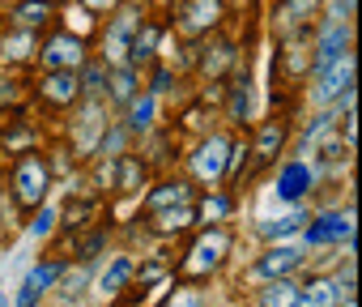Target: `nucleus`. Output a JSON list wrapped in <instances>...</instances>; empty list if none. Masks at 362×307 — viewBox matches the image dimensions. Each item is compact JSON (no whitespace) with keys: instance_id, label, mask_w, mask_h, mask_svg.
I'll return each instance as SVG.
<instances>
[{"instance_id":"30","label":"nucleus","mask_w":362,"mask_h":307,"mask_svg":"<svg viewBox=\"0 0 362 307\" xmlns=\"http://www.w3.org/2000/svg\"><path fill=\"white\" fill-rule=\"evenodd\" d=\"M201 214H205V218H226V214H230V201H226V197H209V201L201 205Z\"/></svg>"},{"instance_id":"23","label":"nucleus","mask_w":362,"mask_h":307,"mask_svg":"<svg viewBox=\"0 0 362 307\" xmlns=\"http://www.w3.org/2000/svg\"><path fill=\"white\" fill-rule=\"evenodd\" d=\"M188 222H192V205H179L175 214H158L153 226H158V231H184Z\"/></svg>"},{"instance_id":"33","label":"nucleus","mask_w":362,"mask_h":307,"mask_svg":"<svg viewBox=\"0 0 362 307\" xmlns=\"http://www.w3.org/2000/svg\"><path fill=\"white\" fill-rule=\"evenodd\" d=\"M290 9H294V13H298V18H307V13H311V9H315V0H290Z\"/></svg>"},{"instance_id":"13","label":"nucleus","mask_w":362,"mask_h":307,"mask_svg":"<svg viewBox=\"0 0 362 307\" xmlns=\"http://www.w3.org/2000/svg\"><path fill=\"white\" fill-rule=\"evenodd\" d=\"M311 180H315V175H311L307 163H286L281 175H277V192H281L286 201H298V197L311 188Z\"/></svg>"},{"instance_id":"2","label":"nucleus","mask_w":362,"mask_h":307,"mask_svg":"<svg viewBox=\"0 0 362 307\" xmlns=\"http://www.w3.org/2000/svg\"><path fill=\"white\" fill-rule=\"evenodd\" d=\"M13 188H18V201L26 209L43 205V197H47V163L43 158H22L18 175H13Z\"/></svg>"},{"instance_id":"18","label":"nucleus","mask_w":362,"mask_h":307,"mask_svg":"<svg viewBox=\"0 0 362 307\" xmlns=\"http://www.w3.org/2000/svg\"><path fill=\"white\" fill-rule=\"evenodd\" d=\"M294 299H298V286H290L286 277H277L260 290V307H294Z\"/></svg>"},{"instance_id":"8","label":"nucleus","mask_w":362,"mask_h":307,"mask_svg":"<svg viewBox=\"0 0 362 307\" xmlns=\"http://www.w3.org/2000/svg\"><path fill=\"white\" fill-rule=\"evenodd\" d=\"M298 265H303V248H294V243H277V248H269V252L260 256L256 277L277 282V277H286V273H290V269H298Z\"/></svg>"},{"instance_id":"28","label":"nucleus","mask_w":362,"mask_h":307,"mask_svg":"<svg viewBox=\"0 0 362 307\" xmlns=\"http://www.w3.org/2000/svg\"><path fill=\"white\" fill-rule=\"evenodd\" d=\"M103 81H107V64H90V69H86V77H81V86H86L90 94H103V90H107Z\"/></svg>"},{"instance_id":"15","label":"nucleus","mask_w":362,"mask_h":307,"mask_svg":"<svg viewBox=\"0 0 362 307\" xmlns=\"http://www.w3.org/2000/svg\"><path fill=\"white\" fill-rule=\"evenodd\" d=\"M128 277H132V260H128V256H115V260L98 273V294H119V290L128 286Z\"/></svg>"},{"instance_id":"17","label":"nucleus","mask_w":362,"mask_h":307,"mask_svg":"<svg viewBox=\"0 0 362 307\" xmlns=\"http://www.w3.org/2000/svg\"><path fill=\"white\" fill-rule=\"evenodd\" d=\"M13 22H18V30H43V22H47V5L43 0H22V5L13 9Z\"/></svg>"},{"instance_id":"12","label":"nucleus","mask_w":362,"mask_h":307,"mask_svg":"<svg viewBox=\"0 0 362 307\" xmlns=\"http://www.w3.org/2000/svg\"><path fill=\"white\" fill-rule=\"evenodd\" d=\"M341 294H345V286H341V282H332V277H315L307 290H298L294 307H332Z\"/></svg>"},{"instance_id":"34","label":"nucleus","mask_w":362,"mask_h":307,"mask_svg":"<svg viewBox=\"0 0 362 307\" xmlns=\"http://www.w3.org/2000/svg\"><path fill=\"white\" fill-rule=\"evenodd\" d=\"M166 81H170V73H166V69H158V73H153V94H162V90H166Z\"/></svg>"},{"instance_id":"24","label":"nucleus","mask_w":362,"mask_h":307,"mask_svg":"<svg viewBox=\"0 0 362 307\" xmlns=\"http://www.w3.org/2000/svg\"><path fill=\"white\" fill-rule=\"evenodd\" d=\"M277 149H281V124H269V128L260 132V145H256V154H260V158H273Z\"/></svg>"},{"instance_id":"9","label":"nucleus","mask_w":362,"mask_h":307,"mask_svg":"<svg viewBox=\"0 0 362 307\" xmlns=\"http://www.w3.org/2000/svg\"><path fill=\"white\" fill-rule=\"evenodd\" d=\"M43 98L56 103V107L77 103V98H81V77H77L73 69H56V73H47V81H43Z\"/></svg>"},{"instance_id":"37","label":"nucleus","mask_w":362,"mask_h":307,"mask_svg":"<svg viewBox=\"0 0 362 307\" xmlns=\"http://www.w3.org/2000/svg\"><path fill=\"white\" fill-rule=\"evenodd\" d=\"M43 5H52V0H43Z\"/></svg>"},{"instance_id":"32","label":"nucleus","mask_w":362,"mask_h":307,"mask_svg":"<svg viewBox=\"0 0 362 307\" xmlns=\"http://www.w3.org/2000/svg\"><path fill=\"white\" fill-rule=\"evenodd\" d=\"M81 282H86V269H81V273H69V277H64V294H77Z\"/></svg>"},{"instance_id":"10","label":"nucleus","mask_w":362,"mask_h":307,"mask_svg":"<svg viewBox=\"0 0 362 307\" xmlns=\"http://www.w3.org/2000/svg\"><path fill=\"white\" fill-rule=\"evenodd\" d=\"M56 277H60V265H56V260H47V265L30 269V273H26V282H22V294L13 299V307H35V303L43 299V290H47Z\"/></svg>"},{"instance_id":"1","label":"nucleus","mask_w":362,"mask_h":307,"mask_svg":"<svg viewBox=\"0 0 362 307\" xmlns=\"http://www.w3.org/2000/svg\"><path fill=\"white\" fill-rule=\"evenodd\" d=\"M39 60L47 64V73H56V69H73L77 73L86 64V43L77 35H52L43 43V52H39Z\"/></svg>"},{"instance_id":"21","label":"nucleus","mask_w":362,"mask_h":307,"mask_svg":"<svg viewBox=\"0 0 362 307\" xmlns=\"http://www.w3.org/2000/svg\"><path fill=\"white\" fill-rule=\"evenodd\" d=\"M247 107H252V86H247V73H239L235 94H230V120L243 124V120H247Z\"/></svg>"},{"instance_id":"36","label":"nucleus","mask_w":362,"mask_h":307,"mask_svg":"<svg viewBox=\"0 0 362 307\" xmlns=\"http://www.w3.org/2000/svg\"><path fill=\"white\" fill-rule=\"evenodd\" d=\"M345 307H354V299H345Z\"/></svg>"},{"instance_id":"7","label":"nucleus","mask_w":362,"mask_h":307,"mask_svg":"<svg viewBox=\"0 0 362 307\" xmlns=\"http://www.w3.org/2000/svg\"><path fill=\"white\" fill-rule=\"evenodd\" d=\"M349 235H354V214H320L307 226V243H337V239L349 243Z\"/></svg>"},{"instance_id":"29","label":"nucleus","mask_w":362,"mask_h":307,"mask_svg":"<svg viewBox=\"0 0 362 307\" xmlns=\"http://www.w3.org/2000/svg\"><path fill=\"white\" fill-rule=\"evenodd\" d=\"M52 226H56V209H39V218L30 222V235L43 239V235H52Z\"/></svg>"},{"instance_id":"35","label":"nucleus","mask_w":362,"mask_h":307,"mask_svg":"<svg viewBox=\"0 0 362 307\" xmlns=\"http://www.w3.org/2000/svg\"><path fill=\"white\" fill-rule=\"evenodd\" d=\"M0 307H13V303H9V294H5V290H0Z\"/></svg>"},{"instance_id":"31","label":"nucleus","mask_w":362,"mask_h":307,"mask_svg":"<svg viewBox=\"0 0 362 307\" xmlns=\"http://www.w3.org/2000/svg\"><path fill=\"white\" fill-rule=\"evenodd\" d=\"M81 5H86V9H94V13H107V9H115V5H119V0H81Z\"/></svg>"},{"instance_id":"3","label":"nucleus","mask_w":362,"mask_h":307,"mask_svg":"<svg viewBox=\"0 0 362 307\" xmlns=\"http://www.w3.org/2000/svg\"><path fill=\"white\" fill-rule=\"evenodd\" d=\"M345 90H354V52L349 56H341L337 64H328L324 73H315V103H332V98H341Z\"/></svg>"},{"instance_id":"22","label":"nucleus","mask_w":362,"mask_h":307,"mask_svg":"<svg viewBox=\"0 0 362 307\" xmlns=\"http://www.w3.org/2000/svg\"><path fill=\"white\" fill-rule=\"evenodd\" d=\"M153 43H158V30L153 26H145V30H136V39H132V64H145L149 56H153Z\"/></svg>"},{"instance_id":"5","label":"nucleus","mask_w":362,"mask_h":307,"mask_svg":"<svg viewBox=\"0 0 362 307\" xmlns=\"http://www.w3.org/2000/svg\"><path fill=\"white\" fill-rule=\"evenodd\" d=\"M226 154H230V141H226V137H209V141L192 154V171H197V180H205V184L222 180V175H226Z\"/></svg>"},{"instance_id":"19","label":"nucleus","mask_w":362,"mask_h":307,"mask_svg":"<svg viewBox=\"0 0 362 307\" xmlns=\"http://www.w3.org/2000/svg\"><path fill=\"white\" fill-rule=\"evenodd\" d=\"M111 98H115V103L136 98V64H119V73H115V81H111Z\"/></svg>"},{"instance_id":"6","label":"nucleus","mask_w":362,"mask_h":307,"mask_svg":"<svg viewBox=\"0 0 362 307\" xmlns=\"http://www.w3.org/2000/svg\"><path fill=\"white\" fill-rule=\"evenodd\" d=\"M349 47H354L349 22H332V26L320 35V47H315V60H311V69H315V73H324L328 64H337L341 56H349Z\"/></svg>"},{"instance_id":"16","label":"nucleus","mask_w":362,"mask_h":307,"mask_svg":"<svg viewBox=\"0 0 362 307\" xmlns=\"http://www.w3.org/2000/svg\"><path fill=\"white\" fill-rule=\"evenodd\" d=\"M153 111H158V98L153 94H141V98H128V132H141L153 124Z\"/></svg>"},{"instance_id":"25","label":"nucleus","mask_w":362,"mask_h":307,"mask_svg":"<svg viewBox=\"0 0 362 307\" xmlns=\"http://www.w3.org/2000/svg\"><path fill=\"white\" fill-rule=\"evenodd\" d=\"M5 56H9V60H26V56H30V30L9 35V39H5Z\"/></svg>"},{"instance_id":"11","label":"nucleus","mask_w":362,"mask_h":307,"mask_svg":"<svg viewBox=\"0 0 362 307\" xmlns=\"http://www.w3.org/2000/svg\"><path fill=\"white\" fill-rule=\"evenodd\" d=\"M141 30V18L136 13H119V22L111 26V35H107V64H128L124 60V52H128V39Z\"/></svg>"},{"instance_id":"26","label":"nucleus","mask_w":362,"mask_h":307,"mask_svg":"<svg viewBox=\"0 0 362 307\" xmlns=\"http://www.w3.org/2000/svg\"><path fill=\"white\" fill-rule=\"evenodd\" d=\"M303 222H307L303 214H286V218H277V222H273V226H264V231H269L273 239H286V235H294V231H298Z\"/></svg>"},{"instance_id":"27","label":"nucleus","mask_w":362,"mask_h":307,"mask_svg":"<svg viewBox=\"0 0 362 307\" xmlns=\"http://www.w3.org/2000/svg\"><path fill=\"white\" fill-rule=\"evenodd\" d=\"M136 184H141V167H136V158H119V188L132 192Z\"/></svg>"},{"instance_id":"20","label":"nucleus","mask_w":362,"mask_h":307,"mask_svg":"<svg viewBox=\"0 0 362 307\" xmlns=\"http://www.w3.org/2000/svg\"><path fill=\"white\" fill-rule=\"evenodd\" d=\"M192 201V188L188 184H166L162 192L149 197V209H166V205H188Z\"/></svg>"},{"instance_id":"4","label":"nucleus","mask_w":362,"mask_h":307,"mask_svg":"<svg viewBox=\"0 0 362 307\" xmlns=\"http://www.w3.org/2000/svg\"><path fill=\"white\" fill-rule=\"evenodd\" d=\"M226 248H230V235L222 231V226H214L197 248H192V256H188V265H184V273H214L218 265H222V256H226Z\"/></svg>"},{"instance_id":"14","label":"nucleus","mask_w":362,"mask_h":307,"mask_svg":"<svg viewBox=\"0 0 362 307\" xmlns=\"http://www.w3.org/2000/svg\"><path fill=\"white\" fill-rule=\"evenodd\" d=\"M218 18H222V0H188V5H184L188 30H209Z\"/></svg>"}]
</instances>
